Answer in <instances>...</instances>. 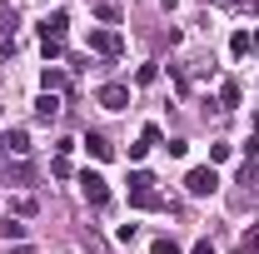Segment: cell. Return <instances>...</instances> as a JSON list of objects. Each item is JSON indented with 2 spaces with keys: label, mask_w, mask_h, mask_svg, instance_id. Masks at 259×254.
I'll return each mask as SVG.
<instances>
[{
  "label": "cell",
  "mask_w": 259,
  "mask_h": 254,
  "mask_svg": "<svg viewBox=\"0 0 259 254\" xmlns=\"http://www.w3.org/2000/svg\"><path fill=\"white\" fill-rule=\"evenodd\" d=\"M85 150H90V155H95V159H110V155H115V145H110L105 135H95V130L85 135Z\"/></svg>",
  "instance_id": "obj_10"
},
{
  "label": "cell",
  "mask_w": 259,
  "mask_h": 254,
  "mask_svg": "<svg viewBox=\"0 0 259 254\" xmlns=\"http://www.w3.org/2000/svg\"><path fill=\"white\" fill-rule=\"evenodd\" d=\"M229 50H234V55H249V35L239 30V35H234V40H229Z\"/></svg>",
  "instance_id": "obj_18"
},
{
  "label": "cell",
  "mask_w": 259,
  "mask_h": 254,
  "mask_svg": "<svg viewBox=\"0 0 259 254\" xmlns=\"http://www.w3.org/2000/svg\"><path fill=\"white\" fill-rule=\"evenodd\" d=\"M249 5H254V10H259V0H249Z\"/></svg>",
  "instance_id": "obj_22"
},
{
  "label": "cell",
  "mask_w": 259,
  "mask_h": 254,
  "mask_svg": "<svg viewBox=\"0 0 259 254\" xmlns=\"http://www.w3.org/2000/svg\"><path fill=\"white\" fill-rule=\"evenodd\" d=\"M185 190H190V194H214V190H220V175H214L209 164H199V170L185 175Z\"/></svg>",
  "instance_id": "obj_2"
},
{
  "label": "cell",
  "mask_w": 259,
  "mask_h": 254,
  "mask_svg": "<svg viewBox=\"0 0 259 254\" xmlns=\"http://www.w3.org/2000/svg\"><path fill=\"white\" fill-rule=\"evenodd\" d=\"M100 105H105V110H125L130 105V85H100Z\"/></svg>",
  "instance_id": "obj_6"
},
{
  "label": "cell",
  "mask_w": 259,
  "mask_h": 254,
  "mask_svg": "<svg viewBox=\"0 0 259 254\" xmlns=\"http://www.w3.org/2000/svg\"><path fill=\"white\" fill-rule=\"evenodd\" d=\"M5 180H10V185H30V180H35V170L25 164V159H15V164H5Z\"/></svg>",
  "instance_id": "obj_11"
},
{
  "label": "cell",
  "mask_w": 259,
  "mask_h": 254,
  "mask_svg": "<svg viewBox=\"0 0 259 254\" xmlns=\"http://www.w3.org/2000/svg\"><path fill=\"white\" fill-rule=\"evenodd\" d=\"M234 105H239V85L225 80V85H220V110H234Z\"/></svg>",
  "instance_id": "obj_13"
},
{
  "label": "cell",
  "mask_w": 259,
  "mask_h": 254,
  "mask_svg": "<svg viewBox=\"0 0 259 254\" xmlns=\"http://www.w3.org/2000/svg\"><path fill=\"white\" fill-rule=\"evenodd\" d=\"M45 5H50V0H45Z\"/></svg>",
  "instance_id": "obj_23"
},
{
  "label": "cell",
  "mask_w": 259,
  "mask_h": 254,
  "mask_svg": "<svg viewBox=\"0 0 259 254\" xmlns=\"http://www.w3.org/2000/svg\"><path fill=\"white\" fill-rule=\"evenodd\" d=\"M130 204H135V209H160L155 175H145V170H135V175H130Z\"/></svg>",
  "instance_id": "obj_1"
},
{
  "label": "cell",
  "mask_w": 259,
  "mask_h": 254,
  "mask_svg": "<svg viewBox=\"0 0 259 254\" xmlns=\"http://www.w3.org/2000/svg\"><path fill=\"white\" fill-rule=\"evenodd\" d=\"M0 239H5V244H20V239H25V224L15 220V215H5V220H0Z\"/></svg>",
  "instance_id": "obj_9"
},
{
  "label": "cell",
  "mask_w": 259,
  "mask_h": 254,
  "mask_svg": "<svg viewBox=\"0 0 259 254\" xmlns=\"http://www.w3.org/2000/svg\"><path fill=\"white\" fill-rule=\"evenodd\" d=\"M35 120H45V125H50V120H60V95H50V90H45V95L35 100Z\"/></svg>",
  "instance_id": "obj_8"
},
{
  "label": "cell",
  "mask_w": 259,
  "mask_h": 254,
  "mask_svg": "<svg viewBox=\"0 0 259 254\" xmlns=\"http://www.w3.org/2000/svg\"><path fill=\"white\" fill-rule=\"evenodd\" d=\"M140 145H145V150L160 145V125H145V130H140Z\"/></svg>",
  "instance_id": "obj_16"
},
{
  "label": "cell",
  "mask_w": 259,
  "mask_h": 254,
  "mask_svg": "<svg viewBox=\"0 0 259 254\" xmlns=\"http://www.w3.org/2000/svg\"><path fill=\"white\" fill-rule=\"evenodd\" d=\"M239 254H259V224L244 234V244H239Z\"/></svg>",
  "instance_id": "obj_14"
},
{
  "label": "cell",
  "mask_w": 259,
  "mask_h": 254,
  "mask_svg": "<svg viewBox=\"0 0 259 254\" xmlns=\"http://www.w3.org/2000/svg\"><path fill=\"white\" fill-rule=\"evenodd\" d=\"M214 5H234V0H214Z\"/></svg>",
  "instance_id": "obj_21"
},
{
  "label": "cell",
  "mask_w": 259,
  "mask_h": 254,
  "mask_svg": "<svg viewBox=\"0 0 259 254\" xmlns=\"http://www.w3.org/2000/svg\"><path fill=\"white\" fill-rule=\"evenodd\" d=\"M90 50H95V55H110V60H115V55H120V35L110 30V25H100V30H90Z\"/></svg>",
  "instance_id": "obj_5"
},
{
  "label": "cell",
  "mask_w": 259,
  "mask_h": 254,
  "mask_svg": "<svg viewBox=\"0 0 259 254\" xmlns=\"http://www.w3.org/2000/svg\"><path fill=\"white\" fill-rule=\"evenodd\" d=\"M80 190H85V199H90V204H110V185H105V175H95V170H85V175H80Z\"/></svg>",
  "instance_id": "obj_3"
},
{
  "label": "cell",
  "mask_w": 259,
  "mask_h": 254,
  "mask_svg": "<svg viewBox=\"0 0 259 254\" xmlns=\"http://www.w3.org/2000/svg\"><path fill=\"white\" fill-rule=\"evenodd\" d=\"M65 85V70H45V90H50V95H55V90H60Z\"/></svg>",
  "instance_id": "obj_15"
},
{
  "label": "cell",
  "mask_w": 259,
  "mask_h": 254,
  "mask_svg": "<svg viewBox=\"0 0 259 254\" xmlns=\"http://www.w3.org/2000/svg\"><path fill=\"white\" fill-rule=\"evenodd\" d=\"M95 15L105 20V25H110V30L120 25V5H115V0H95Z\"/></svg>",
  "instance_id": "obj_12"
},
{
  "label": "cell",
  "mask_w": 259,
  "mask_h": 254,
  "mask_svg": "<svg viewBox=\"0 0 259 254\" xmlns=\"http://www.w3.org/2000/svg\"><path fill=\"white\" fill-rule=\"evenodd\" d=\"M150 254H180V244H175V239H155V244H150Z\"/></svg>",
  "instance_id": "obj_17"
},
{
  "label": "cell",
  "mask_w": 259,
  "mask_h": 254,
  "mask_svg": "<svg viewBox=\"0 0 259 254\" xmlns=\"http://www.w3.org/2000/svg\"><path fill=\"white\" fill-rule=\"evenodd\" d=\"M10 254H35V249H30V244H20V249H10Z\"/></svg>",
  "instance_id": "obj_20"
},
{
  "label": "cell",
  "mask_w": 259,
  "mask_h": 254,
  "mask_svg": "<svg viewBox=\"0 0 259 254\" xmlns=\"http://www.w3.org/2000/svg\"><path fill=\"white\" fill-rule=\"evenodd\" d=\"M190 254H214V244H209V239H199V244H194Z\"/></svg>",
  "instance_id": "obj_19"
},
{
  "label": "cell",
  "mask_w": 259,
  "mask_h": 254,
  "mask_svg": "<svg viewBox=\"0 0 259 254\" xmlns=\"http://www.w3.org/2000/svg\"><path fill=\"white\" fill-rule=\"evenodd\" d=\"M0 155H5V159H10V155L25 159V155H30V135H25V130H5V135H0Z\"/></svg>",
  "instance_id": "obj_4"
},
{
  "label": "cell",
  "mask_w": 259,
  "mask_h": 254,
  "mask_svg": "<svg viewBox=\"0 0 259 254\" xmlns=\"http://www.w3.org/2000/svg\"><path fill=\"white\" fill-rule=\"evenodd\" d=\"M65 30H70V15H65V10H55V15L40 25V35H45V40H60V45H65Z\"/></svg>",
  "instance_id": "obj_7"
}]
</instances>
